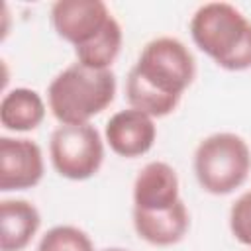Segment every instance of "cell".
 Here are the masks:
<instances>
[{
  "label": "cell",
  "instance_id": "1",
  "mask_svg": "<svg viewBox=\"0 0 251 251\" xmlns=\"http://www.w3.org/2000/svg\"><path fill=\"white\" fill-rule=\"evenodd\" d=\"M196 78L192 51L176 37H155L141 49L126 78L129 108L155 118L173 114L184 90Z\"/></svg>",
  "mask_w": 251,
  "mask_h": 251
},
{
  "label": "cell",
  "instance_id": "2",
  "mask_svg": "<svg viewBox=\"0 0 251 251\" xmlns=\"http://www.w3.org/2000/svg\"><path fill=\"white\" fill-rule=\"evenodd\" d=\"M194 45L226 71L251 69V22L227 2L202 4L190 20Z\"/></svg>",
  "mask_w": 251,
  "mask_h": 251
},
{
  "label": "cell",
  "instance_id": "3",
  "mask_svg": "<svg viewBox=\"0 0 251 251\" xmlns=\"http://www.w3.org/2000/svg\"><path fill=\"white\" fill-rule=\"evenodd\" d=\"M116 75L112 69L98 71L73 63L49 82L47 106L59 124H90L116 98Z\"/></svg>",
  "mask_w": 251,
  "mask_h": 251
},
{
  "label": "cell",
  "instance_id": "4",
  "mask_svg": "<svg viewBox=\"0 0 251 251\" xmlns=\"http://www.w3.org/2000/svg\"><path fill=\"white\" fill-rule=\"evenodd\" d=\"M192 165L202 190L226 196L245 184L251 173V149L241 135L218 131L198 143Z\"/></svg>",
  "mask_w": 251,
  "mask_h": 251
},
{
  "label": "cell",
  "instance_id": "5",
  "mask_svg": "<svg viewBox=\"0 0 251 251\" xmlns=\"http://www.w3.org/2000/svg\"><path fill=\"white\" fill-rule=\"evenodd\" d=\"M49 159L59 176L92 178L104 163V139L92 124H61L49 139Z\"/></svg>",
  "mask_w": 251,
  "mask_h": 251
},
{
  "label": "cell",
  "instance_id": "6",
  "mask_svg": "<svg viewBox=\"0 0 251 251\" xmlns=\"http://www.w3.org/2000/svg\"><path fill=\"white\" fill-rule=\"evenodd\" d=\"M114 20L102 0H57L51 6V24L57 35L80 49L92 43Z\"/></svg>",
  "mask_w": 251,
  "mask_h": 251
},
{
  "label": "cell",
  "instance_id": "7",
  "mask_svg": "<svg viewBox=\"0 0 251 251\" xmlns=\"http://www.w3.org/2000/svg\"><path fill=\"white\" fill-rule=\"evenodd\" d=\"M45 161L41 147L27 137H0V190L18 192L41 182Z\"/></svg>",
  "mask_w": 251,
  "mask_h": 251
},
{
  "label": "cell",
  "instance_id": "8",
  "mask_svg": "<svg viewBox=\"0 0 251 251\" xmlns=\"http://www.w3.org/2000/svg\"><path fill=\"white\" fill-rule=\"evenodd\" d=\"M157 139L155 120L141 110L126 108L116 112L104 127V141L108 147L126 159H135L151 151Z\"/></svg>",
  "mask_w": 251,
  "mask_h": 251
},
{
  "label": "cell",
  "instance_id": "9",
  "mask_svg": "<svg viewBox=\"0 0 251 251\" xmlns=\"http://www.w3.org/2000/svg\"><path fill=\"white\" fill-rule=\"evenodd\" d=\"M180 182L176 171L165 161L147 163L133 180V210L159 212L180 202Z\"/></svg>",
  "mask_w": 251,
  "mask_h": 251
},
{
  "label": "cell",
  "instance_id": "10",
  "mask_svg": "<svg viewBox=\"0 0 251 251\" xmlns=\"http://www.w3.org/2000/svg\"><path fill=\"white\" fill-rule=\"evenodd\" d=\"M190 227V214L180 200L173 208L159 212L133 210V229L139 239L155 247H169L184 239Z\"/></svg>",
  "mask_w": 251,
  "mask_h": 251
},
{
  "label": "cell",
  "instance_id": "11",
  "mask_svg": "<svg viewBox=\"0 0 251 251\" xmlns=\"http://www.w3.org/2000/svg\"><path fill=\"white\" fill-rule=\"evenodd\" d=\"M41 226L39 210L24 198L0 202V247L2 251H24Z\"/></svg>",
  "mask_w": 251,
  "mask_h": 251
},
{
  "label": "cell",
  "instance_id": "12",
  "mask_svg": "<svg viewBox=\"0 0 251 251\" xmlns=\"http://www.w3.org/2000/svg\"><path fill=\"white\" fill-rule=\"evenodd\" d=\"M45 102L39 92L18 86L6 90L0 102V124L4 129L14 133L33 131L45 120Z\"/></svg>",
  "mask_w": 251,
  "mask_h": 251
},
{
  "label": "cell",
  "instance_id": "13",
  "mask_svg": "<svg viewBox=\"0 0 251 251\" xmlns=\"http://www.w3.org/2000/svg\"><path fill=\"white\" fill-rule=\"evenodd\" d=\"M124 43V31L120 22L114 18L108 27L88 45L75 49L76 63L88 67V69H98V71H108L112 63L118 59Z\"/></svg>",
  "mask_w": 251,
  "mask_h": 251
},
{
  "label": "cell",
  "instance_id": "14",
  "mask_svg": "<svg viewBox=\"0 0 251 251\" xmlns=\"http://www.w3.org/2000/svg\"><path fill=\"white\" fill-rule=\"evenodd\" d=\"M35 251H96L86 231L76 226H55L43 233Z\"/></svg>",
  "mask_w": 251,
  "mask_h": 251
},
{
  "label": "cell",
  "instance_id": "15",
  "mask_svg": "<svg viewBox=\"0 0 251 251\" xmlns=\"http://www.w3.org/2000/svg\"><path fill=\"white\" fill-rule=\"evenodd\" d=\"M229 229L239 243L251 247V190L233 202L229 210Z\"/></svg>",
  "mask_w": 251,
  "mask_h": 251
},
{
  "label": "cell",
  "instance_id": "16",
  "mask_svg": "<svg viewBox=\"0 0 251 251\" xmlns=\"http://www.w3.org/2000/svg\"><path fill=\"white\" fill-rule=\"evenodd\" d=\"M102 251H127V249H122V247H108V249H102Z\"/></svg>",
  "mask_w": 251,
  "mask_h": 251
}]
</instances>
